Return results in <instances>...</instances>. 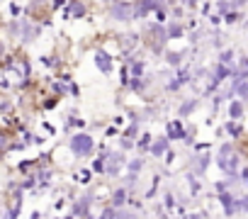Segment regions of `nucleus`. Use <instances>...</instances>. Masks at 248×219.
<instances>
[{
  "instance_id": "6",
  "label": "nucleus",
  "mask_w": 248,
  "mask_h": 219,
  "mask_svg": "<svg viewBox=\"0 0 248 219\" xmlns=\"http://www.w3.org/2000/svg\"><path fill=\"white\" fill-rule=\"evenodd\" d=\"M107 15H109V20H117V22H132V20H137L132 0H114L112 5H107Z\"/></svg>"
},
{
  "instance_id": "19",
  "label": "nucleus",
  "mask_w": 248,
  "mask_h": 219,
  "mask_svg": "<svg viewBox=\"0 0 248 219\" xmlns=\"http://www.w3.org/2000/svg\"><path fill=\"white\" fill-rule=\"evenodd\" d=\"M163 56H166V63H168V66H170L173 71L183 66V51H173V49H168V51H166Z\"/></svg>"
},
{
  "instance_id": "10",
  "label": "nucleus",
  "mask_w": 248,
  "mask_h": 219,
  "mask_svg": "<svg viewBox=\"0 0 248 219\" xmlns=\"http://www.w3.org/2000/svg\"><path fill=\"white\" fill-rule=\"evenodd\" d=\"M129 197H132V190H129L127 185H122V183H119L117 188H112V192H109V200H107V202H109L112 207H117V209H119V207H127V204H129Z\"/></svg>"
},
{
  "instance_id": "11",
  "label": "nucleus",
  "mask_w": 248,
  "mask_h": 219,
  "mask_svg": "<svg viewBox=\"0 0 248 219\" xmlns=\"http://www.w3.org/2000/svg\"><path fill=\"white\" fill-rule=\"evenodd\" d=\"M170 139L166 137V134H158L156 139H154V144H151V149H149V156L151 158H156V161H161V158H166V154L170 151Z\"/></svg>"
},
{
  "instance_id": "16",
  "label": "nucleus",
  "mask_w": 248,
  "mask_h": 219,
  "mask_svg": "<svg viewBox=\"0 0 248 219\" xmlns=\"http://www.w3.org/2000/svg\"><path fill=\"white\" fill-rule=\"evenodd\" d=\"M144 168H146V158H144V156H129V163H127V171H124V173L141 175Z\"/></svg>"
},
{
  "instance_id": "1",
  "label": "nucleus",
  "mask_w": 248,
  "mask_h": 219,
  "mask_svg": "<svg viewBox=\"0 0 248 219\" xmlns=\"http://www.w3.org/2000/svg\"><path fill=\"white\" fill-rule=\"evenodd\" d=\"M63 146L71 151L73 161H85V158L95 156V151H97V146H100V144L95 141V137H93L90 132L80 129V132L68 134V139H66V144H63Z\"/></svg>"
},
{
  "instance_id": "30",
  "label": "nucleus",
  "mask_w": 248,
  "mask_h": 219,
  "mask_svg": "<svg viewBox=\"0 0 248 219\" xmlns=\"http://www.w3.org/2000/svg\"><path fill=\"white\" fill-rule=\"evenodd\" d=\"M197 3H200V0H183V5H185V8H190V10H195V8H197Z\"/></svg>"
},
{
  "instance_id": "23",
  "label": "nucleus",
  "mask_w": 248,
  "mask_h": 219,
  "mask_svg": "<svg viewBox=\"0 0 248 219\" xmlns=\"http://www.w3.org/2000/svg\"><path fill=\"white\" fill-rule=\"evenodd\" d=\"M166 30H168V37L170 39H180L183 34H185V27H183V22H170V25H166Z\"/></svg>"
},
{
  "instance_id": "18",
  "label": "nucleus",
  "mask_w": 248,
  "mask_h": 219,
  "mask_svg": "<svg viewBox=\"0 0 248 219\" xmlns=\"http://www.w3.org/2000/svg\"><path fill=\"white\" fill-rule=\"evenodd\" d=\"M200 102H202L200 97H190V100H185V102L178 107V117H190L195 110L200 107Z\"/></svg>"
},
{
  "instance_id": "29",
  "label": "nucleus",
  "mask_w": 248,
  "mask_h": 219,
  "mask_svg": "<svg viewBox=\"0 0 248 219\" xmlns=\"http://www.w3.org/2000/svg\"><path fill=\"white\" fill-rule=\"evenodd\" d=\"M241 180H243V188L248 190V166H241Z\"/></svg>"
},
{
  "instance_id": "31",
  "label": "nucleus",
  "mask_w": 248,
  "mask_h": 219,
  "mask_svg": "<svg viewBox=\"0 0 248 219\" xmlns=\"http://www.w3.org/2000/svg\"><path fill=\"white\" fill-rule=\"evenodd\" d=\"M30 219H44V212H39V209H34V212L30 214Z\"/></svg>"
},
{
  "instance_id": "9",
  "label": "nucleus",
  "mask_w": 248,
  "mask_h": 219,
  "mask_svg": "<svg viewBox=\"0 0 248 219\" xmlns=\"http://www.w3.org/2000/svg\"><path fill=\"white\" fill-rule=\"evenodd\" d=\"M166 137L170 141H185L187 137V125L183 122V117H173L166 122Z\"/></svg>"
},
{
  "instance_id": "21",
  "label": "nucleus",
  "mask_w": 248,
  "mask_h": 219,
  "mask_svg": "<svg viewBox=\"0 0 248 219\" xmlns=\"http://www.w3.org/2000/svg\"><path fill=\"white\" fill-rule=\"evenodd\" d=\"M158 185H161V173H154L151 185H149V190L144 192V200H156V195H158Z\"/></svg>"
},
{
  "instance_id": "32",
  "label": "nucleus",
  "mask_w": 248,
  "mask_h": 219,
  "mask_svg": "<svg viewBox=\"0 0 248 219\" xmlns=\"http://www.w3.org/2000/svg\"><path fill=\"white\" fill-rule=\"evenodd\" d=\"M209 22H212V25H219V22H221V15H212Z\"/></svg>"
},
{
  "instance_id": "5",
  "label": "nucleus",
  "mask_w": 248,
  "mask_h": 219,
  "mask_svg": "<svg viewBox=\"0 0 248 219\" xmlns=\"http://www.w3.org/2000/svg\"><path fill=\"white\" fill-rule=\"evenodd\" d=\"M127 163H129V156L127 151L122 149H112L109 156H107V168H105V178H122L124 171H127Z\"/></svg>"
},
{
  "instance_id": "8",
  "label": "nucleus",
  "mask_w": 248,
  "mask_h": 219,
  "mask_svg": "<svg viewBox=\"0 0 248 219\" xmlns=\"http://www.w3.org/2000/svg\"><path fill=\"white\" fill-rule=\"evenodd\" d=\"M93 61H95L97 71H100V73H105V76H109V73H112V68H114V56L107 51V47H97V49H95V54H93Z\"/></svg>"
},
{
  "instance_id": "25",
  "label": "nucleus",
  "mask_w": 248,
  "mask_h": 219,
  "mask_svg": "<svg viewBox=\"0 0 248 219\" xmlns=\"http://www.w3.org/2000/svg\"><path fill=\"white\" fill-rule=\"evenodd\" d=\"M117 149H122V151H127V154H129V151H137V141L122 134V137L117 139Z\"/></svg>"
},
{
  "instance_id": "14",
  "label": "nucleus",
  "mask_w": 248,
  "mask_h": 219,
  "mask_svg": "<svg viewBox=\"0 0 248 219\" xmlns=\"http://www.w3.org/2000/svg\"><path fill=\"white\" fill-rule=\"evenodd\" d=\"M68 15L73 20H83L88 15V5H85V0H68Z\"/></svg>"
},
{
  "instance_id": "7",
  "label": "nucleus",
  "mask_w": 248,
  "mask_h": 219,
  "mask_svg": "<svg viewBox=\"0 0 248 219\" xmlns=\"http://www.w3.org/2000/svg\"><path fill=\"white\" fill-rule=\"evenodd\" d=\"M212 163H214V154H212L209 149H202V151L192 149V156H190V171H192L197 178H202V175L209 171Z\"/></svg>"
},
{
  "instance_id": "15",
  "label": "nucleus",
  "mask_w": 248,
  "mask_h": 219,
  "mask_svg": "<svg viewBox=\"0 0 248 219\" xmlns=\"http://www.w3.org/2000/svg\"><path fill=\"white\" fill-rule=\"evenodd\" d=\"M93 180H95V171L93 168H78L73 173V183L76 185H93Z\"/></svg>"
},
{
  "instance_id": "20",
  "label": "nucleus",
  "mask_w": 248,
  "mask_h": 219,
  "mask_svg": "<svg viewBox=\"0 0 248 219\" xmlns=\"http://www.w3.org/2000/svg\"><path fill=\"white\" fill-rule=\"evenodd\" d=\"M154 134L151 132H144L141 137H139V141H137V151L139 154H149V149H151V144H154Z\"/></svg>"
},
{
  "instance_id": "24",
  "label": "nucleus",
  "mask_w": 248,
  "mask_h": 219,
  "mask_svg": "<svg viewBox=\"0 0 248 219\" xmlns=\"http://www.w3.org/2000/svg\"><path fill=\"white\" fill-rule=\"evenodd\" d=\"M163 204H166V209H168L170 214H175L178 197H175V192H173V190H166V192H163Z\"/></svg>"
},
{
  "instance_id": "17",
  "label": "nucleus",
  "mask_w": 248,
  "mask_h": 219,
  "mask_svg": "<svg viewBox=\"0 0 248 219\" xmlns=\"http://www.w3.org/2000/svg\"><path fill=\"white\" fill-rule=\"evenodd\" d=\"M185 183H187V188H190V197H192V200L202 195V183H200V178H197L192 171L185 173Z\"/></svg>"
},
{
  "instance_id": "22",
  "label": "nucleus",
  "mask_w": 248,
  "mask_h": 219,
  "mask_svg": "<svg viewBox=\"0 0 248 219\" xmlns=\"http://www.w3.org/2000/svg\"><path fill=\"white\" fill-rule=\"evenodd\" d=\"M122 134L129 137V139H134V141H139V137H141V122H129L127 127H124Z\"/></svg>"
},
{
  "instance_id": "12",
  "label": "nucleus",
  "mask_w": 248,
  "mask_h": 219,
  "mask_svg": "<svg viewBox=\"0 0 248 219\" xmlns=\"http://www.w3.org/2000/svg\"><path fill=\"white\" fill-rule=\"evenodd\" d=\"M246 110H248V105H246L241 97H233V100H229V102H226V115H229V120L243 122V117H246Z\"/></svg>"
},
{
  "instance_id": "28",
  "label": "nucleus",
  "mask_w": 248,
  "mask_h": 219,
  "mask_svg": "<svg viewBox=\"0 0 248 219\" xmlns=\"http://www.w3.org/2000/svg\"><path fill=\"white\" fill-rule=\"evenodd\" d=\"M241 204H243V214L248 217V190L241 192Z\"/></svg>"
},
{
  "instance_id": "27",
  "label": "nucleus",
  "mask_w": 248,
  "mask_h": 219,
  "mask_svg": "<svg viewBox=\"0 0 248 219\" xmlns=\"http://www.w3.org/2000/svg\"><path fill=\"white\" fill-rule=\"evenodd\" d=\"M238 20H241V13H238V10H231V13L224 15V22H226V25H236Z\"/></svg>"
},
{
  "instance_id": "33",
  "label": "nucleus",
  "mask_w": 248,
  "mask_h": 219,
  "mask_svg": "<svg viewBox=\"0 0 248 219\" xmlns=\"http://www.w3.org/2000/svg\"><path fill=\"white\" fill-rule=\"evenodd\" d=\"M100 3H105V5H112V3H114V0H100Z\"/></svg>"
},
{
  "instance_id": "26",
  "label": "nucleus",
  "mask_w": 248,
  "mask_h": 219,
  "mask_svg": "<svg viewBox=\"0 0 248 219\" xmlns=\"http://www.w3.org/2000/svg\"><path fill=\"white\" fill-rule=\"evenodd\" d=\"M236 97H241V100L248 105V80H243V83L236 88Z\"/></svg>"
},
{
  "instance_id": "13",
  "label": "nucleus",
  "mask_w": 248,
  "mask_h": 219,
  "mask_svg": "<svg viewBox=\"0 0 248 219\" xmlns=\"http://www.w3.org/2000/svg\"><path fill=\"white\" fill-rule=\"evenodd\" d=\"M224 132H226V137H229L231 141H241V139L246 137V127H243L241 122H236V120H226V122H224Z\"/></svg>"
},
{
  "instance_id": "4",
  "label": "nucleus",
  "mask_w": 248,
  "mask_h": 219,
  "mask_svg": "<svg viewBox=\"0 0 248 219\" xmlns=\"http://www.w3.org/2000/svg\"><path fill=\"white\" fill-rule=\"evenodd\" d=\"M214 197H217V202L221 204V209H224V217H226V219L243 217L241 192H236V190H226V192H219V195H214Z\"/></svg>"
},
{
  "instance_id": "2",
  "label": "nucleus",
  "mask_w": 248,
  "mask_h": 219,
  "mask_svg": "<svg viewBox=\"0 0 248 219\" xmlns=\"http://www.w3.org/2000/svg\"><path fill=\"white\" fill-rule=\"evenodd\" d=\"M241 158H243V154H241V149L233 141H221L217 154H214V163H217V168L224 175L238 173L241 171Z\"/></svg>"
},
{
  "instance_id": "3",
  "label": "nucleus",
  "mask_w": 248,
  "mask_h": 219,
  "mask_svg": "<svg viewBox=\"0 0 248 219\" xmlns=\"http://www.w3.org/2000/svg\"><path fill=\"white\" fill-rule=\"evenodd\" d=\"M144 44L149 47V51H154L156 56H161V54H166L168 49V30H166V25H161V22H151V25H146V30H144Z\"/></svg>"
}]
</instances>
